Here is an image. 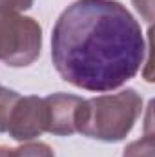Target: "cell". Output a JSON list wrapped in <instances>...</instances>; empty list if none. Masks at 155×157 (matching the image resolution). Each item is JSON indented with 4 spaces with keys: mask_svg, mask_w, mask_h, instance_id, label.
Wrapping results in <instances>:
<instances>
[{
    "mask_svg": "<svg viewBox=\"0 0 155 157\" xmlns=\"http://www.w3.org/2000/svg\"><path fill=\"white\" fill-rule=\"evenodd\" d=\"M42 48V28L31 17L0 7V60L13 68L33 64Z\"/></svg>",
    "mask_w": 155,
    "mask_h": 157,
    "instance_id": "3",
    "label": "cell"
},
{
    "mask_svg": "<svg viewBox=\"0 0 155 157\" xmlns=\"http://www.w3.org/2000/svg\"><path fill=\"white\" fill-rule=\"evenodd\" d=\"M7 132L15 141H31L46 132L44 99L29 95L20 97L11 112Z\"/></svg>",
    "mask_w": 155,
    "mask_h": 157,
    "instance_id": "4",
    "label": "cell"
},
{
    "mask_svg": "<svg viewBox=\"0 0 155 157\" xmlns=\"http://www.w3.org/2000/svg\"><path fill=\"white\" fill-rule=\"evenodd\" d=\"M142 112V97L128 88L113 95L84 99L77 119V132L99 141H122Z\"/></svg>",
    "mask_w": 155,
    "mask_h": 157,
    "instance_id": "2",
    "label": "cell"
},
{
    "mask_svg": "<svg viewBox=\"0 0 155 157\" xmlns=\"http://www.w3.org/2000/svg\"><path fill=\"white\" fill-rule=\"evenodd\" d=\"M7 157H55V154L44 143H29L15 150H7Z\"/></svg>",
    "mask_w": 155,
    "mask_h": 157,
    "instance_id": "7",
    "label": "cell"
},
{
    "mask_svg": "<svg viewBox=\"0 0 155 157\" xmlns=\"http://www.w3.org/2000/svg\"><path fill=\"white\" fill-rule=\"evenodd\" d=\"M153 135H144L142 139L131 143L126 146L124 150V155L122 157H153Z\"/></svg>",
    "mask_w": 155,
    "mask_h": 157,
    "instance_id": "8",
    "label": "cell"
},
{
    "mask_svg": "<svg viewBox=\"0 0 155 157\" xmlns=\"http://www.w3.org/2000/svg\"><path fill=\"white\" fill-rule=\"evenodd\" d=\"M131 2L146 22L153 20V0H131Z\"/></svg>",
    "mask_w": 155,
    "mask_h": 157,
    "instance_id": "10",
    "label": "cell"
},
{
    "mask_svg": "<svg viewBox=\"0 0 155 157\" xmlns=\"http://www.w3.org/2000/svg\"><path fill=\"white\" fill-rule=\"evenodd\" d=\"M18 99H20V95L17 91L0 86V133L7 132L11 112H13V108H15V104H17Z\"/></svg>",
    "mask_w": 155,
    "mask_h": 157,
    "instance_id": "6",
    "label": "cell"
},
{
    "mask_svg": "<svg viewBox=\"0 0 155 157\" xmlns=\"http://www.w3.org/2000/svg\"><path fill=\"white\" fill-rule=\"evenodd\" d=\"M150 49L133 15L115 0H77L57 18L51 59L66 82L112 91L133 78Z\"/></svg>",
    "mask_w": 155,
    "mask_h": 157,
    "instance_id": "1",
    "label": "cell"
},
{
    "mask_svg": "<svg viewBox=\"0 0 155 157\" xmlns=\"http://www.w3.org/2000/svg\"><path fill=\"white\" fill-rule=\"evenodd\" d=\"M35 0H0V7L13 11V13H22L33 6Z\"/></svg>",
    "mask_w": 155,
    "mask_h": 157,
    "instance_id": "9",
    "label": "cell"
},
{
    "mask_svg": "<svg viewBox=\"0 0 155 157\" xmlns=\"http://www.w3.org/2000/svg\"><path fill=\"white\" fill-rule=\"evenodd\" d=\"M84 99L70 93H53L44 99L46 132L53 135H71L77 132V119Z\"/></svg>",
    "mask_w": 155,
    "mask_h": 157,
    "instance_id": "5",
    "label": "cell"
},
{
    "mask_svg": "<svg viewBox=\"0 0 155 157\" xmlns=\"http://www.w3.org/2000/svg\"><path fill=\"white\" fill-rule=\"evenodd\" d=\"M0 157H7V148L0 146Z\"/></svg>",
    "mask_w": 155,
    "mask_h": 157,
    "instance_id": "11",
    "label": "cell"
}]
</instances>
